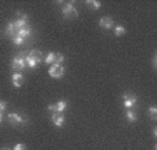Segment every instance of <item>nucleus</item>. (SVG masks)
Wrapping results in <instances>:
<instances>
[{
	"label": "nucleus",
	"mask_w": 157,
	"mask_h": 150,
	"mask_svg": "<svg viewBox=\"0 0 157 150\" xmlns=\"http://www.w3.org/2000/svg\"><path fill=\"white\" fill-rule=\"evenodd\" d=\"M11 82H13V85H14L15 88H21V86H22V83H24V75H22L21 72L13 74Z\"/></svg>",
	"instance_id": "1a4fd4ad"
},
{
	"label": "nucleus",
	"mask_w": 157,
	"mask_h": 150,
	"mask_svg": "<svg viewBox=\"0 0 157 150\" xmlns=\"http://www.w3.org/2000/svg\"><path fill=\"white\" fill-rule=\"evenodd\" d=\"M61 13H63V15H64L65 20H74V18L78 17V11L75 10L74 3H72V2L65 3L64 6H63V9H61Z\"/></svg>",
	"instance_id": "7ed1b4c3"
},
{
	"label": "nucleus",
	"mask_w": 157,
	"mask_h": 150,
	"mask_svg": "<svg viewBox=\"0 0 157 150\" xmlns=\"http://www.w3.org/2000/svg\"><path fill=\"white\" fill-rule=\"evenodd\" d=\"M13 150H27V146H25L24 143H18L13 147Z\"/></svg>",
	"instance_id": "412c9836"
},
{
	"label": "nucleus",
	"mask_w": 157,
	"mask_h": 150,
	"mask_svg": "<svg viewBox=\"0 0 157 150\" xmlns=\"http://www.w3.org/2000/svg\"><path fill=\"white\" fill-rule=\"evenodd\" d=\"M149 114H150L151 120H156V118H157V107L156 106H151L150 109H149Z\"/></svg>",
	"instance_id": "aec40b11"
},
{
	"label": "nucleus",
	"mask_w": 157,
	"mask_h": 150,
	"mask_svg": "<svg viewBox=\"0 0 157 150\" xmlns=\"http://www.w3.org/2000/svg\"><path fill=\"white\" fill-rule=\"evenodd\" d=\"M86 4H88V7L90 10H99L101 7V3L100 2H98V0H88Z\"/></svg>",
	"instance_id": "2eb2a0df"
},
{
	"label": "nucleus",
	"mask_w": 157,
	"mask_h": 150,
	"mask_svg": "<svg viewBox=\"0 0 157 150\" xmlns=\"http://www.w3.org/2000/svg\"><path fill=\"white\" fill-rule=\"evenodd\" d=\"M2 121H3V113H0V124H2Z\"/></svg>",
	"instance_id": "a878e982"
},
{
	"label": "nucleus",
	"mask_w": 157,
	"mask_h": 150,
	"mask_svg": "<svg viewBox=\"0 0 157 150\" xmlns=\"http://www.w3.org/2000/svg\"><path fill=\"white\" fill-rule=\"evenodd\" d=\"M114 33H116V36H122L127 33V29H125L122 25H117V27L114 28Z\"/></svg>",
	"instance_id": "dca6fc26"
},
{
	"label": "nucleus",
	"mask_w": 157,
	"mask_h": 150,
	"mask_svg": "<svg viewBox=\"0 0 157 150\" xmlns=\"http://www.w3.org/2000/svg\"><path fill=\"white\" fill-rule=\"evenodd\" d=\"M151 63H153V68H154V70H157V56H156V54L153 56V60H151Z\"/></svg>",
	"instance_id": "b1692460"
},
{
	"label": "nucleus",
	"mask_w": 157,
	"mask_h": 150,
	"mask_svg": "<svg viewBox=\"0 0 157 150\" xmlns=\"http://www.w3.org/2000/svg\"><path fill=\"white\" fill-rule=\"evenodd\" d=\"M11 40H13V43H14L15 46H21V44L24 43V40H25V39H22V38H21V36H17V35H15L14 38L11 39Z\"/></svg>",
	"instance_id": "6ab92c4d"
},
{
	"label": "nucleus",
	"mask_w": 157,
	"mask_h": 150,
	"mask_svg": "<svg viewBox=\"0 0 157 150\" xmlns=\"http://www.w3.org/2000/svg\"><path fill=\"white\" fill-rule=\"evenodd\" d=\"M0 150H11V149H9V147H3V149H0Z\"/></svg>",
	"instance_id": "bb28decb"
},
{
	"label": "nucleus",
	"mask_w": 157,
	"mask_h": 150,
	"mask_svg": "<svg viewBox=\"0 0 157 150\" xmlns=\"http://www.w3.org/2000/svg\"><path fill=\"white\" fill-rule=\"evenodd\" d=\"M24 60H25V64H27L28 68H31V70L38 68L39 64L42 63V53H40V50H38V49L31 50L29 54L24 56Z\"/></svg>",
	"instance_id": "f257e3e1"
},
{
	"label": "nucleus",
	"mask_w": 157,
	"mask_h": 150,
	"mask_svg": "<svg viewBox=\"0 0 157 150\" xmlns=\"http://www.w3.org/2000/svg\"><path fill=\"white\" fill-rule=\"evenodd\" d=\"M14 27L15 29H22V28H27L28 27V21L25 20V18H20V20L14 21Z\"/></svg>",
	"instance_id": "f8f14e48"
},
{
	"label": "nucleus",
	"mask_w": 157,
	"mask_h": 150,
	"mask_svg": "<svg viewBox=\"0 0 157 150\" xmlns=\"http://www.w3.org/2000/svg\"><path fill=\"white\" fill-rule=\"evenodd\" d=\"M122 104L127 110H131L133 106L138 104V97L135 94H131V93H124L122 94Z\"/></svg>",
	"instance_id": "39448f33"
},
{
	"label": "nucleus",
	"mask_w": 157,
	"mask_h": 150,
	"mask_svg": "<svg viewBox=\"0 0 157 150\" xmlns=\"http://www.w3.org/2000/svg\"><path fill=\"white\" fill-rule=\"evenodd\" d=\"M99 25H100L103 29L109 31V29H111V28L114 27V21L111 20L110 17H101L100 21H99Z\"/></svg>",
	"instance_id": "6e6552de"
},
{
	"label": "nucleus",
	"mask_w": 157,
	"mask_h": 150,
	"mask_svg": "<svg viewBox=\"0 0 157 150\" xmlns=\"http://www.w3.org/2000/svg\"><path fill=\"white\" fill-rule=\"evenodd\" d=\"M27 67L25 64V60H24V56L22 54H18V56L13 57L11 60V68L17 72H21V71H24V68Z\"/></svg>",
	"instance_id": "20e7f679"
},
{
	"label": "nucleus",
	"mask_w": 157,
	"mask_h": 150,
	"mask_svg": "<svg viewBox=\"0 0 157 150\" xmlns=\"http://www.w3.org/2000/svg\"><path fill=\"white\" fill-rule=\"evenodd\" d=\"M48 110L49 111H52V113H56V104H53V103L48 104Z\"/></svg>",
	"instance_id": "5701e85b"
},
{
	"label": "nucleus",
	"mask_w": 157,
	"mask_h": 150,
	"mask_svg": "<svg viewBox=\"0 0 157 150\" xmlns=\"http://www.w3.org/2000/svg\"><path fill=\"white\" fill-rule=\"evenodd\" d=\"M49 75H50L52 78L60 79V78H63V75H64V67H63V65L53 64L50 68H49Z\"/></svg>",
	"instance_id": "423d86ee"
},
{
	"label": "nucleus",
	"mask_w": 157,
	"mask_h": 150,
	"mask_svg": "<svg viewBox=\"0 0 157 150\" xmlns=\"http://www.w3.org/2000/svg\"><path fill=\"white\" fill-rule=\"evenodd\" d=\"M6 109H7V102H4V100H0V113H3Z\"/></svg>",
	"instance_id": "4be33fe9"
},
{
	"label": "nucleus",
	"mask_w": 157,
	"mask_h": 150,
	"mask_svg": "<svg viewBox=\"0 0 157 150\" xmlns=\"http://www.w3.org/2000/svg\"><path fill=\"white\" fill-rule=\"evenodd\" d=\"M7 120L11 124L13 127H18V125H28L29 124V118L28 117H22V115L17 114V113H10L7 115Z\"/></svg>",
	"instance_id": "f03ea898"
},
{
	"label": "nucleus",
	"mask_w": 157,
	"mask_h": 150,
	"mask_svg": "<svg viewBox=\"0 0 157 150\" xmlns=\"http://www.w3.org/2000/svg\"><path fill=\"white\" fill-rule=\"evenodd\" d=\"M153 136H154V138L157 136V127H154V128H153Z\"/></svg>",
	"instance_id": "393cba45"
},
{
	"label": "nucleus",
	"mask_w": 157,
	"mask_h": 150,
	"mask_svg": "<svg viewBox=\"0 0 157 150\" xmlns=\"http://www.w3.org/2000/svg\"><path fill=\"white\" fill-rule=\"evenodd\" d=\"M64 121H65V117L63 113H53V114H52V122H53V125H56L57 128L63 127Z\"/></svg>",
	"instance_id": "0eeeda50"
},
{
	"label": "nucleus",
	"mask_w": 157,
	"mask_h": 150,
	"mask_svg": "<svg viewBox=\"0 0 157 150\" xmlns=\"http://www.w3.org/2000/svg\"><path fill=\"white\" fill-rule=\"evenodd\" d=\"M32 33V31H31V27L28 25L27 28H22V29H18L17 31V36H21L22 39H27L28 36Z\"/></svg>",
	"instance_id": "9b49d317"
},
{
	"label": "nucleus",
	"mask_w": 157,
	"mask_h": 150,
	"mask_svg": "<svg viewBox=\"0 0 157 150\" xmlns=\"http://www.w3.org/2000/svg\"><path fill=\"white\" fill-rule=\"evenodd\" d=\"M4 35L9 36V38H11V39L17 35V29H15V27H14V22H9V24H7L6 29H4Z\"/></svg>",
	"instance_id": "9d476101"
},
{
	"label": "nucleus",
	"mask_w": 157,
	"mask_h": 150,
	"mask_svg": "<svg viewBox=\"0 0 157 150\" xmlns=\"http://www.w3.org/2000/svg\"><path fill=\"white\" fill-rule=\"evenodd\" d=\"M63 61H64V54H63V53H57L56 54V60H54V64L63 65Z\"/></svg>",
	"instance_id": "a211bd4d"
},
{
	"label": "nucleus",
	"mask_w": 157,
	"mask_h": 150,
	"mask_svg": "<svg viewBox=\"0 0 157 150\" xmlns=\"http://www.w3.org/2000/svg\"><path fill=\"white\" fill-rule=\"evenodd\" d=\"M125 117H127V120L129 121V122H136V121H138L136 113L132 111V110H127V113H125Z\"/></svg>",
	"instance_id": "4468645a"
},
{
	"label": "nucleus",
	"mask_w": 157,
	"mask_h": 150,
	"mask_svg": "<svg viewBox=\"0 0 157 150\" xmlns=\"http://www.w3.org/2000/svg\"><path fill=\"white\" fill-rule=\"evenodd\" d=\"M54 60H56V53H49L48 56L44 57V63L46 64H53Z\"/></svg>",
	"instance_id": "f3484780"
},
{
	"label": "nucleus",
	"mask_w": 157,
	"mask_h": 150,
	"mask_svg": "<svg viewBox=\"0 0 157 150\" xmlns=\"http://www.w3.org/2000/svg\"><path fill=\"white\" fill-rule=\"evenodd\" d=\"M67 107H68V103L65 100H60V102L56 103V113H63Z\"/></svg>",
	"instance_id": "ddd939ff"
}]
</instances>
